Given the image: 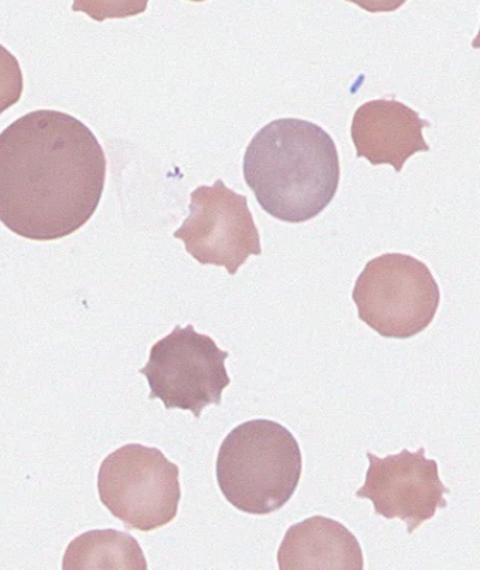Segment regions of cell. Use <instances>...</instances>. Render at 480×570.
Masks as SVG:
<instances>
[{
  "instance_id": "obj_1",
  "label": "cell",
  "mask_w": 480,
  "mask_h": 570,
  "mask_svg": "<svg viewBox=\"0 0 480 570\" xmlns=\"http://www.w3.org/2000/svg\"><path fill=\"white\" fill-rule=\"evenodd\" d=\"M106 156L88 126L57 110H36L0 132V222L18 236L55 242L95 215Z\"/></svg>"
},
{
  "instance_id": "obj_2",
  "label": "cell",
  "mask_w": 480,
  "mask_h": 570,
  "mask_svg": "<svg viewBox=\"0 0 480 570\" xmlns=\"http://www.w3.org/2000/svg\"><path fill=\"white\" fill-rule=\"evenodd\" d=\"M243 170L263 210L295 225L312 220L332 204L341 175L333 138L301 119L264 126L248 144Z\"/></svg>"
},
{
  "instance_id": "obj_3",
  "label": "cell",
  "mask_w": 480,
  "mask_h": 570,
  "mask_svg": "<svg viewBox=\"0 0 480 570\" xmlns=\"http://www.w3.org/2000/svg\"><path fill=\"white\" fill-rule=\"evenodd\" d=\"M301 476V446L291 431L275 421L239 424L218 450V488L243 513L268 515L281 510L295 494Z\"/></svg>"
},
{
  "instance_id": "obj_4",
  "label": "cell",
  "mask_w": 480,
  "mask_h": 570,
  "mask_svg": "<svg viewBox=\"0 0 480 570\" xmlns=\"http://www.w3.org/2000/svg\"><path fill=\"white\" fill-rule=\"evenodd\" d=\"M361 322L385 338L423 333L439 311L441 293L429 266L408 254H383L361 272L352 291Z\"/></svg>"
},
{
  "instance_id": "obj_5",
  "label": "cell",
  "mask_w": 480,
  "mask_h": 570,
  "mask_svg": "<svg viewBox=\"0 0 480 570\" xmlns=\"http://www.w3.org/2000/svg\"><path fill=\"white\" fill-rule=\"evenodd\" d=\"M100 502L129 530L154 531L178 514L179 468L157 449L129 444L111 452L99 469Z\"/></svg>"
},
{
  "instance_id": "obj_6",
  "label": "cell",
  "mask_w": 480,
  "mask_h": 570,
  "mask_svg": "<svg viewBox=\"0 0 480 570\" xmlns=\"http://www.w3.org/2000/svg\"><path fill=\"white\" fill-rule=\"evenodd\" d=\"M228 356L209 335L176 326L153 345L140 374L147 377L151 401L159 399L167 410H189L199 419L210 404L221 406L224 389L231 386Z\"/></svg>"
},
{
  "instance_id": "obj_7",
  "label": "cell",
  "mask_w": 480,
  "mask_h": 570,
  "mask_svg": "<svg viewBox=\"0 0 480 570\" xmlns=\"http://www.w3.org/2000/svg\"><path fill=\"white\" fill-rule=\"evenodd\" d=\"M189 216L174 237L202 265L224 266L236 275L251 255L263 254L247 197L228 189L222 179L192 191Z\"/></svg>"
},
{
  "instance_id": "obj_8",
  "label": "cell",
  "mask_w": 480,
  "mask_h": 570,
  "mask_svg": "<svg viewBox=\"0 0 480 570\" xmlns=\"http://www.w3.org/2000/svg\"><path fill=\"white\" fill-rule=\"evenodd\" d=\"M366 456L370 468L356 498L371 500L375 514L403 520L409 534H413L433 519L437 510L447 508L444 495L450 489L441 482L439 463L427 460L423 446L418 452L403 450L386 458L372 452Z\"/></svg>"
},
{
  "instance_id": "obj_9",
  "label": "cell",
  "mask_w": 480,
  "mask_h": 570,
  "mask_svg": "<svg viewBox=\"0 0 480 570\" xmlns=\"http://www.w3.org/2000/svg\"><path fill=\"white\" fill-rule=\"evenodd\" d=\"M424 127H430V122L409 106L394 99L371 100L356 109L352 119L356 157L366 158L372 165H392L396 173H402L410 157L430 151Z\"/></svg>"
},
{
  "instance_id": "obj_10",
  "label": "cell",
  "mask_w": 480,
  "mask_h": 570,
  "mask_svg": "<svg viewBox=\"0 0 480 570\" xmlns=\"http://www.w3.org/2000/svg\"><path fill=\"white\" fill-rule=\"evenodd\" d=\"M281 570H362L364 553L356 537L323 515L292 525L277 550Z\"/></svg>"
},
{
  "instance_id": "obj_11",
  "label": "cell",
  "mask_w": 480,
  "mask_h": 570,
  "mask_svg": "<svg viewBox=\"0 0 480 570\" xmlns=\"http://www.w3.org/2000/svg\"><path fill=\"white\" fill-rule=\"evenodd\" d=\"M138 542L115 530H95L75 538L63 557V570H147Z\"/></svg>"
},
{
  "instance_id": "obj_12",
  "label": "cell",
  "mask_w": 480,
  "mask_h": 570,
  "mask_svg": "<svg viewBox=\"0 0 480 570\" xmlns=\"http://www.w3.org/2000/svg\"><path fill=\"white\" fill-rule=\"evenodd\" d=\"M149 0H74V12L88 14L96 21L127 19L146 12Z\"/></svg>"
},
{
  "instance_id": "obj_13",
  "label": "cell",
  "mask_w": 480,
  "mask_h": 570,
  "mask_svg": "<svg viewBox=\"0 0 480 570\" xmlns=\"http://www.w3.org/2000/svg\"><path fill=\"white\" fill-rule=\"evenodd\" d=\"M23 94L20 63L7 47L0 45V115L18 104Z\"/></svg>"
},
{
  "instance_id": "obj_14",
  "label": "cell",
  "mask_w": 480,
  "mask_h": 570,
  "mask_svg": "<svg viewBox=\"0 0 480 570\" xmlns=\"http://www.w3.org/2000/svg\"><path fill=\"white\" fill-rule=\"evenodd\" d=\"M365 10L368 13H391L402 8L408 0H345Z\"/></svg>"
},
{
  "instance_id": "obj_15",
  "label": "cell",
  "mask_w": 480,
  "mask_h": 570,
  "mask_svg": "<svg viewBox=\"0 0 480 570\" xmlns=\"http://www.w3.org/2000/svg\"><path fill=\"white\" fill-rule=\"evenodd\" d=\"M190 2H206V0H190Z\"/></svg>"
}]
</instances>
